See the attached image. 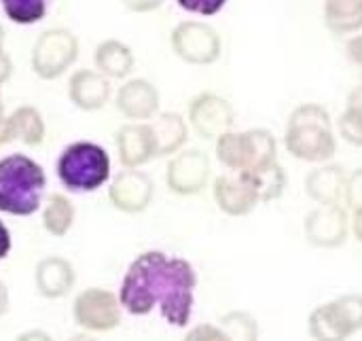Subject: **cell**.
I'll list each match as a JSON object with an SVG mask.
<instances>
[{
  "mask_svg": "<svg viewBox=\"0 0 362 341\" xmlns=\"http://www.w3.org/2000/svg\"><path fill=\"white\" fill-rule=\"evenodd\" d=\"M257 185V191H259V197H261V204H269V202H276L284 195L286 187H288V176H286V170L280 161L272 163V166H265L261 170H255V172H248Z\"/></svg>",
  "mask_w": 362,
  "mask_h": 341,
  "instance_id": "484cf974",
  "label": "cell"
},
{
  "mask_svg": "<svg viewBox=\"0 0 362 341\" xmlns=\"http://www.w3.org/2000/svg\"><path fill=\"white\" fill-rule=\"evenodd\" d=\"M66 341H98L93 335H89V333H76V335H72V337H68Z\"/></svg>",
  "mask_w": 362,
  "mask_h": 341,
  "instance_id": "ab89813d",
  "label": "cell"
},
{
  "mask_svg": "<svg viewBox=\"0 0 362 341\" xmlns=\"http://www.w3.org/2000/svg\"><path fill=\"white\" fill-rule=\"evenodd\" d=\"M11 74H13V62H11V57L4 53V49H2V51H0V85H2L4 81H8Z\"/></svg>",
  "mask_w": 362,
  "mask_h": 341,
  "instance_id": "d590c367",
  "label": "cell"
},
{
  "mask_svg": "<svg viewBox=\"0 0 362 341\" xmlns=\"http://www.w3.org/2000/svg\"><path fill=\"white\" fill-rule=\"evenodd\" d=\"M110 96H112L110 79L98 70L81 68L68 81V98L78 110L85 112L100 110L108 104Z\"/></svg>",
  "mask_w": 362,
  "mask_h": 341,
  "instance_id": "e0dca14e",
  "label": "cell"
},
{
  "mask_svg": "<svg viewBox=\"0 0 362 341\" xmlns=\"http://www.w3.org/2000/svg\"><path fill=\"white\" fill-rule=\"evenodd\" d=\"M123 312L119 295L102 287H89L72 301V318L85 333L115 331L123 320Z\"/></svg>",
  "mask_w": 362,
  "mask_h": 341,
  "instance_id": "9c48e42d",
  "label": "cell"
},
{
  "mask_svg": "<svg viewBox=\"0 0 362 341\" xmlns=\"http://www.w3.org/2000/svg\"><path fill=\"white\" fill-rule=\"evenodd\" d=\"M53 0H0L8 21L17 25H34L47 17Z\"/></svg>",
  "mask_w": 362,
  "mask_h": 341,
  "instance_id": "4316f807",
  "label": "cell"
},
{
  "mask_svg": "<svg viewBox=\"0 0 362 341\" xmlns=\"http://www.w3.org/2000/svg\"><path fill=\"white\" fill-rule=\"evenodd\" d=\"M348 174L344 166L337 163H320L305 176V193L318 206L344 204Z\"/></svg>",
  "mask_w": 362,
  "mask_h": 341,
  "instance_id": "d6986e66",
  "label": "cell"
},
{
  "mask_svg": "<svg viewBox=\"0 0 362 341\" xmlns=\"http://www.w3.org/2000/svg\"><path fill=\"white\" fill-rule=\"evenodd\" d=\"M2 45H4V28L0 25V51H2Z\"/></svg>",
  "mask_w": 362,
  "mask_h": 341,
  "instance_id": "60d3db41",
  "label": "cell"
},
{
  "mask_svg": "<svg viewBox=\"0 0 362 341\" xmlns=\"http://www.w3.org/2000/svg\"><path fill=\"white\" fill-rule=\"evenodd\" d=\"M121 2L132 13H151V11L161 8L165 0H121Z\"/></svg>",
  "mask_w": 362,
  "mask_h": 341,
  "instance_id": "d6a6232c",
  "label": "cell"
},
{
  "mask_svg": "<svg viewBox=\"0 0 362 341\" xmlns=\"http://www.w3.org/2000/svg\"><path fill=\"white\" fill-rule=\"evenodd\" d=\"M93 62H95V70L108 79H125L136 66V57L129 45L117 38L102 40L95 47Z\"/></svg>",
  "mask_w": 362,
  "mask_h": 341,
  "instance_id": "44dd1931",
  "label": "cell"
},
{
  "mask_svg": "<svg viewBox=\"0 0 362 341\" xmlns=\"http://www.w3.org/2000/svg\"><path fill=\"white\" fill-rule=\"evenodd\" d=\"M212 176L210 157L199 149H182L170 157L165 168V185L174 195L193 197L199 195Z\"/></svg>",
  "mask_w": 362,
  "mask_h": 341,
  "instance_id": "30bf717a",
  "label": "cell"
},
{
  "mask_svg": "<svg viewBox=\"0 0 362 341\" xmlns=\"http://www.w3.org/2000/svg\"><path fill=\"white\" fill-rule=\"evenodd\" d=\"M212 197L216 208L233 219L248 216L261 204L257 185L248 172H223L212 180Z\"/></svg>",
  "mask_w": 362,
  "mask_h": 341,
  "instance_id": "4fadbf2b",
  "label": "cell"
},
{
  "mask_svg": "<svg viewBox=\"0 0 362 341\" xmlns=\"http://www.w3.org/2000/svg\"><path fill=\"white\" fill-rule=\"evenodd\" d=\"M180 341H231V337L218 323H199L189 327Z\"/></svg>",
  "mask_w": 362,
  "mask_h": 341,
  "instance_id": "f1b7e54d",
  "label": "cell"
},
{
  "mask_svg": "<svg viewBox=\"0 0 362 341\" xmlns=\"http://www.w3.org/2000/svg\"><path fill=\"white\" fill-rule=\"evenodd\" d=\"M117 110L129 121H151L159 115L161 96L148 79H129L117 91Z\"/></svg>",
  "mask_w": 362,
  "mask_h": 341,
  "instance_id": "2e32d148",
  "label": "cell"
},
{
  "mask_svg": "<svg viewBox=\"0 0 362 341\" xmlns=\"http://www.w3.org/2000/svg\"><path fill=\"white\" fill-rule=\"evenodd\" d=\"M344 204H346V208H350L352 212L362 208V168L354 170L352 174H348Z\"/></svg>",
  "mask_w": 362,
  "mask_h": 341,
  "instance_id": "4dcf8cb0",
  "label": "cell"
},
{
  "mask_svg": "<svg viewBox=\"0 0 362 341\" xmlns=\"http://www.w3.org/2000/svg\"><path fill=\"white\" fill-rule=\"evenodd\" d=\"M197 284V270L185 257L144 250L127 265L117 295L129 316H148L159 310L170 327L187 329L195 310Z\"/></svg>",
  "mask_w": 362,
  "mask_h": 341,
  "instance_id": "6da1fadb",
  "label": "cell"
},
{
  "mask_svg": "<svg viewBox=\"0 0 362 341\" xmlns=\"http://www.w3.org/2000/svg\"><path fill=\"white\" fill-rule=\"evenodd\" d=\"M346 57L354 64V66H362V34H352L346 40Z\"/></svg>",
  "mask_w": 362,
  "mask_h": 341,
  "instance_id": "1f68e13d",
  "label": "cell"
},
{
  "mask_svg": "<svg viewBox=\"0 0 362 341\" xmlns=\"http://www.w3.org/2000/svg\"><path fill=\"white\" fill-rule=\"evenodd\" d=\"M15 341H53V337L42 329H30V331H23L21 335H17Z\"/></svg>",
  "mask_w": 362,
  "mask_h": 341,
  "instance_id": "e575fe53",
  "label": "cell"
},
{
  "mask_svg": "<svg viewBox=\"0 0 362 341\" xmlns=\"http://www.w3.org/2000/svg\"><path fill=\"white\" fill-rule=\"evenodd\" d=\"M8 304H11V297H8V287L0 280V318L8 312Z\"/></svg>",
  "mask_w": 362,
  "mask_h": 341,
  "instance_id": "f35d334b",
  "label": "cell"
},
{
  "mask_svg": "<svg viewBox=\"0 0 362 341\" xmlns=\"http://www.w3.org/2000/svg\"><path fill=\"white\" fill-rule=\"evenodd\" d=\"M155 197V180L142 168H123L110 178L108 202L123 214H142Z\"/></svg>",
  "mask_w": 362,
  "mask_h": 341,
  "instance_id": "7c38bea8",
  "label": "cell"
},
{
  "mask_svg": "<svg viewBox=\"0 0 362 341\" xmlns=\"http://www.w3.org/2000/svg\"><path fill=\"white\" fill-rule=\"evenodd\" d=\"M214 155L227 172H255L278 159V140L265 127L231 129L214 140Z\"/></svg>",
  "mask_w": 362,
  "mask_h": 341,
  "instance_id": "5b68a950",
  "label": "cell"
},
{
  "mask_svg": "<svg viewBox=\"0 0 362 341\" xmlns=\"http://www.w3.org/2000/svg\"><path fill=\"white\" fill-rule=\"evenodd\" d=\"M337 132L348 144L362 149V83L348 93L346 108L337 119Z\"/></svg>",
  "mask_w": 362,
  "mask_h": 341,
  "instance_id": "d4e9b609",
  "label": "cell"
},
{
  "mask_svg": "<svg viewBox=\"0 0 362 341\" xmlns=\"http://www.w3.org/2000/svg\"><path fill=\"white\" fill-rule=\"evenodd\" d=\"M305 240L316 248H339L350 236V216L344 204L316 206L303 223Z\"/></svg>",
  "mask_w": 362,
  "mask_h": 341,
  "instance_id": "5bb4252c",
  "label": "cell"
},
{
  "mask_svg": "<svg viewBox=\"0 0 362 341\" xmlns=\"http://www.w3.org/2000/svg\"><path fill=\"white\" fill-rule=\"evenodd\" d=\"M42 227L53 238H64L70 233L76 221V208L72 200L64 193H51L42 204Z\"/></svg>",
  "mask_w": 362,
  "mask_h": 341,
  "instance_id": "603a6c76",
  "label": "cell"
},
{
  "mask_svg": "<svg viewBox=\"0 0 362 341\" xmlns=\"http://www.w3.org/2000/svg\"><path fill=\"white\" fill-rule=\"evenodd\" d=\"M11 248H13L11 231H8V227L4 225V221L0 219V261H4V259L11 255Z\"/></svg>",
  "mask_w": 362,
  "mask_h": 341,
  "instance_id": "836d02e7",
  "label": "cell"
},
{
  "mask_svg": "<svg viewBox=\"0 0 362 341\" xmlns=\"http://www.w3.org/2000/svg\"><path fill=\"white\" fill-rule=\"evenodd\" d=\"M325 25L337 36L362 30V0H325Z\"/></svg>",
  "mask_w": 362,
  "mask_h": 341,
  "instance_id": "7402d4cb",
  "label": "cell"
},
{
  "mask_svg": "<svg viewBox=\"0 0 362 341\" xmlns=\"http://www.w3.org/2000/svg\"><path fill=\"white\" fill-rule=\"evenodd\" d=\"M117 155L123 168H142L157 157V140L151 121H129L115 134Z\"/></svg>",
  "mask_w": 362,
  "mask_h": 341,
  "instance_id": "9a60e30c",
  "label": "cell"
},
{
  "mask_svg": "<svg viewBox=\"0 0 362 341\" xmlns=\"http://www.w3.org/2000/svg\"><path fill=\"white\" fill-rule=\"evenodd\" d=\"M76 284L74 265L57 255L45 257L34 267V287L45 299H62Z\"/></svg>",
  "mask_w": 362,
  "mask_h": 341,
  "instance_id": "ac0fdd59",
  "label": "cell"
},
{
  "mask_svg": "<svg viewBox=\"0 0 362 341\" xmlns=\"http://www.w3.org/2000/svg\"><path fill=\"white\" fill-rule=\"evenodd\" d=\"M78 57V38L68 28L45 30L32 47V70L42 81L59 79Z\"/></svg>",
  "mask_w": 362,
  "mask_h": 341,
  "instance_id": "ba28073f",
  "label": "cell"
},
{
  "mask_svg": "<svg viewBox=\"0 0 362 341\" xmlns=\"http://www.w3.org/2000/svg\"><path fill=\"white\" fill-rule=\"evenodd\" d=\"M170 45L176 57L189 66H212L223 53V38L216 28L199 19L176 23L170 34Z\"/></svg>",
  "mask_w": 362,
  "mask_h": 341,
  "instance_id": "52a82bcc",
  "label": "cell"
},
{
  "mask_svg": "<svg viewBox=\"0 0 362 341\" xmlns=\"http://www.w3.org/2000/svg\"><path fill=\"white\" fill-rule=\"evenodd\" d=\"M0 117H4V106L0 104Z\"/></svg>",
  "mask_w": 362,
  "mask_h": 341,
  "instance_id": "b9f144b4",
  "label": "cell"
},
{
  "mask_svg": "<svg viewBox=\"0 0 362 341\" xmlns=\"http://www.w3.org/2000/svg\"><path fill=\"white\" fill-rule=\"evenodd\" d=\"M0 104H2V93H0Z\"/></svg>",
  "mask_w": 362,
  "mask_h": 341,
  "instance_id": "7bdbcfd3",
  "label": "cell"
},
{
  "mask_svg": "<svg viewBox=\"0 0 362 341\" xmlns=\"http://www.w3.org/2000/svg\"><path fill=\"white\" fill-rule=\"evenodd\" d=\"M8 121H11L13 140H19L28 146L42 144L45 134H47V125H45V119H42L38 108L23 104L8 115Z\"/></svg>",
  "mask_w": 362,
  "mask_h": 341,
  "instance_id": "cb8c5ba5",
  "label": "cell"
},
{
  "mask_svg": "<svg viewBox=\"0 0 362 341\" xmlns=\"http://www.w3.org/2000/svg\"><path fill=\"white\" fill-rule=\"evenodd\" d=\"M8 142H13V132H11V121L4 115V117H0V146H4Z\"/></svg>",
  "mask_w": 362,
  "mask_h": 341,
  "instance_id": "74e56055",
  "label": "cell"
},
{
  "mask_svg": "<svg viewBox=\"0 0 362 341\" xmlns=\"http://www.w3.org/2000/svg\"><path fill=\"white\" fill-rule=\"evenodd\" d=\"M55 174L68 193H95L112 178L108 151L91 140H76L62 149L55 161Z\"/></svg>",
  "mask_w": 362,
  "mask_h": 341,
  "instance_id": "277c9868",
  "label": "cell"
},
{
  "mask_svg": "<svg viewBox=\"0 0 362 341\" xmlns=\"http://www.w3.org/2000/svg\"><path fill=\"white\" fill-rule=\"evenodd\" d=\"M284 146L299 161L329 163L337 153V136L329 110L316 102L299 104L286 121Z\"/></svg>",
  "mask_w": 362,
  "mask_h": 341,
  "instance_id": "7a4b0ae2",
  "label": "cell"
},
{
  "mask_svg": "<svg viewBox=\"0 0 362 341\" xmlns=\"http://www.w3.org/2000/svg\"><path fill=\"white\" fill-rule=\"evenodd\" d=\"M308 331L314 341H348L362 331V295L346 293L312 310Z\"/></svg>",
  "mask_w": 362,
  "mask_h": 341,
  "instance_id": "8992f818",
  "label": "cell"
},
{
  "mask_svg": "<svg viewBox=\"0 0 362 341\" xmlns=\"http://www.w3.org/2000/svg\"><path fill=\"white\" fill-rule=\"evenodd\" d=\"M231 341H259V323L246 310H231L218 318Z\"/></svg>",
  "mask_w": 362,
  "mask_h": 341,
  "instance_id": "83f0119b",
  "label": "cell"
},
{
  "mask_svg": "<svg viewBox=\"0 0 362 341\" xmlns=\"http://www.w3.org/2000/svg\"><path fill=\"white\" fill-rule=\"evenodd\" d=\"M47 189L45 168L23 153L0 159V212L32 216L40 210Z\"/></svg>",
  "mask_w": 362,
  "mask_h": 341,
  "instance_id": "3957f363",
  "label": "cell"
},
{
  "mask_svg": "<svg viewBox=\"0 0 362 341\" xmlns=\"http://www.w3.org/2000/svg\"><path fill=\"white\" fill-rule=\"evenodd\" d=\"M189 125L204 140H216L235 125V110L231 102L214 91L197 93L189 104Z\"/></svg>",
  "mask_w": 362,
  "mask_h": 341,
  "instance_id": "8fae6325",
  "label": "cell"
},
{
  "mask_svg": "<svg viewBox=\"0 0 362 341\" xmlns=\"http://www.w3.org/2000/svg\"><path fill=\"white\" fill-rule=\"evenodd\" d=\"M229 0H176V4L191 13V15H199V17H212V15H218L225 4Z\"/></svg>",
  "mask_w": 362,
  "mask_h": 341,
  "instance_id": "f546056e",
  "label": "cell"
},
{
  "mask_svg": "<svg viewBox=\"0 0 362 341\" xmlns=\"http://www.w3.org/2000/svg\"><path fill=\"white\" fill-rule=\"evenodd\" d=\"M350 229H352V233H354L356 242L362 244V208H358V210H354V212H352Z\"/></svg>",
  "mask_w": 362,
  "mask_h": 341,
  "instance_id": "8d00e7d4",
  "label": "cell"
},
{
  "mask_svg": "<svg viewBox=\"0 0 362 341\" xmlns=\"http://www.w3.org/2000/svg\"><path fill=\"white\" fill-rule=\"evenodd\" d=\"M151 127L157 140V157H174L187 149L189 121L178 112H159L151 119Z\"/></svg>",
  "mask_w": 362,
  "mask_h": 341,
  "instance_id": "ffe728a7",
  "label": "cell"
}]
</instances>
